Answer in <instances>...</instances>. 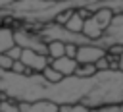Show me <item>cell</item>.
<instances>
[{"label": "cell", "mask_w": 123, "mask_h": 112, "mask_svg": "<svg viewBox=\"0 0 123 112\" xmlns=\"http://www.w3.org/2000/svg\"><path fill=\"white\" fill-rule=\"evenodd\" d=\"M12 64H13V60H10L6 54H0V70L2 71H10L12 70Z\"/></svg>", "instance_id": "ac0fdd59"}, {"label": "cell", "mask_w": 123, "mask_h": 112, "mask_svg": "<svg viewBox=\"0 0 123 112\" xmlns=\"http://www.w3.org/2000/svg\"><path fill=\"white\" fill-rule=\"evenodd\" d=\"M46 56L50 60H58V58H63L65 56V44L62 41H50L46 44Z\"/></svg>", "instance_id": "8fae6325"}, {"label": "cell", "mask_w": 123, "mask_h": 112, "mask_svg": "<svg viewBox=\"0 0 123 112\" xmlns=\"http://www.w3.org/2000/svg\"><path fill=\"white\" fill-rule=\"evenodd\" d=\"M96 71H111L110 70V62H108V56H104V58H100L96 64Z\"/></svg>", "instance_id": "e0dca14e"}, {"label": "cell", "mask_w": 123, "mask_h": 112, "mask_svg": "<svg viewBox=\"0 0 123 112\" xmlns=\"http://www.w3.org/2000/svg\"><path fill=\"white\" fill-rule=\"evenodd\" d=\"M58 112H90V110L81 104H63V106H58Z\"/></svg>", "instance_id": "9a60e30c"}, {"label": "cell", "mask_w": 123, "mask_h": 112, "mask_svg": "<svg viewBox=\"0 0 123 112\" xmlns=\"http://www.w3.org/2000/svg\"><path fill=\"white\" fill-rule=\"evenodd\" d=\"M19 62L33 73H42L50 66V58L46 54H38V52H31V50H23Z\"/></svg>", "instance_id": "277c9868"}, {"label": "cell", "mask_w": 123, "mask_h": 112, "mask_svg": "<svg viewBox=\"0 0 123 112\" xmlns=\"http://www.w3.org/2000/svg\"><path fill=\"white\" fill-rule=\"evenodd\" d=\"M77 44H65V56L67 58H71V60H75V56H77Z\"/></svg>", "instance_id": "d6986e66"}, {"label": "cell", "mask_w": 123, "mask_h": 112, "mask_svg": "<svg viewBox=\"0 0 123 112\" xmlns=\"http://www.w3.org/2000/svg\"><path fill=\"white\" fill-rule=\"evenodd\" d=\"M96 73H98V71H96V66H94V64H83V66H77L73 77H79V79H90V77H94Z\"/></svg>", "instance_id": "7c38bea8"}, {"label": "cell", "mask_w": 123, "mask_h": 112, "mask_svg": "<svg viewBox=\"0 0 123 112\" xmlns=\"http://www.w3.org/2000/svg\"><path fill=\"white\" fill-rule=\"evenodd\" d=\"M123 46V14H115L108 29L102 33V37L94 42V46H100L108 50L110 46Z\"/></svg>", "instance_id": "3957f363"}, {"label": "cell", "mask_w": 123, "mask_h": 112, "mask_svg": "<svg viewBox=\"0 0 123 112\" xmlns=\"http://www.w3.org/2000/svg\"><path fill=\"white\" fill-rule=\"evenodd\" d=\"M0 93L17 102L48 100L58 106L81 104L88 110H98L123 104V73L98 71L90 79L63 77L58 83H50L40 73L17 75L0 70Z\"/></svg>", "instance_id": "6da1fadb"}, {"label": "cell", "mask_w": 123, "mask_h": 112, "mask_svg": "<svg viewBox=\"0 0 123 112\" xmlns=\"http://www.w3.org/2000/svg\"><path fill=\"white\" fill-rule=\"evenodd\" d=\"M90 112H123V104H117V106H106V108H98V110H90Z\"/></svg>", "instance_id": "ffe728a7"}, {"label": "cell", "mask_w": 123, "mask_h": 112, "mask_svg": "<svg viewBox=\"0 0 123 112\" xmlns=\"http://www.w3.org/2000/svg\"><path fill=\"white\" fill-rule=\"evenodd\" d=\"M104 56H106V50H104V48L94 46V44H83V46L77 48L75 60H77L79 66H83V64H96V62H98L100 58H104Z\"/></svg>", "instance_id": "5b68a950"}, {"label": "cell", "mask_w": 123, "mask_h": 112, "mask_svg": "<svg viewBox=\"0 0 123 112\" xmlns=\"http://www.w3.org/2000/svg\"><path fill=\"white\" fill-rule=\"evenodd\" d=\"M77 60H71L67 56L63 58H58V60H50V68L56 70L62 77H73L75 75V70H77Z\"/></svg>", "instance_id": "8992f818"}, {"label": "cell", "mask_w": 123, "mask_h": 112, "mask_svg": "<svg viewBox=\"0 0 123 112\" xmlns=\"http://www.w3.org/2000/svg\"><path fill=\"white\" fill-rule=\"evenodd\" d=\"M83 25H85V17L81 15V12H79V10H75V12L71 14V17L67 19V23L63 25V29H67L69 33L81 35V31H83Z\"/></svg>", "instance_id": "9c48e42d"}, {"label": "cell", "mask_w": 123, "mask_h": 112, "mask_svg": "<svg viewBox=\"0 0 123 112\" xmlns=\"http://www.w3.org/2000/svg\"><path fill=\"white\" fill-rule=\"evenodd\" d=\"M21 52H23V50H21V48L15 44V46H12V48L6 52V56H8L10 60H13V62H15V60H19V58H21Z\"/></svg>", "instance_id": "2e32d148"}, {"label": "cell", "mask_w": 123, "mask_h": 112, "mask_svg": "<svg viewBox=\"0 0 123 112\" xmlns=\"http://www.w3.org/2000/svg\"><path fill=\"white\" fill-rule=\"evenodd\" d=\"M117 62H119V66H117V70H119V71L123 73V52H121V56L117 58Z\"/></svg>", "instance_id": "44dd1931"}, {"label": "cell", "mask_w": 123, "mask_h": 112, "mask_svg": "<svg viewBox=\"0 0 123 112\" xmlns=\"http://www.w3.org/2000/svg\"><path fill=\"white\" fill-rule=\"evenodd\" d=\"M13 39H15V44L21 48V50H31V52H38V54H46V41L37 35L35 31L23 27V25H15L13 29Z\"/></svg>", "instance_id": "7a4b0ae2"}, {"label": "cell", "mask_w": 123, "mask_h": 112, "mask_svg": "<svg viewBox=\"0 0 123 112\" xmlns=\"http://www.w3.org/2000/svg\"><path fill=\"white\" fill-rule=\"evenodd\" d=\"M0 98H2V93H0Z\"/></svg>", "instance_id": "7402d4cb"}, {"label": "cell", "mask_w": 123, "mask_h": 112, "mask_svg": "<svg viewBox=\"0 0 123 112\" xmlns=\"http://www.w3.org/2000/svg\"><path fill=\"white\" fill-rule=\"evenodd\" d=\"M12 46H15L13 27H10V25H0V54H6Z\"/></svg>", "instance_id": "ba28073f"}, {"label": "cell", "mask_w": 123, "mask_h": 112, "mask_svg": "<svg viewBox=\"0 0 123 112\" xmlns=\"http://www.w3.org/2000/svg\"><path fill=\"white\" fill-rule=\"evenodd\" d=\"M0 112H21L19 110V102L12 100V98H6L2 95V98H0Z\"/></svg>", "instance_id": "4fadbf2b"}, {"label": "cell", "mask_w": 123, "mask_h": 112, "mask_svg": "<svg viewBox=\"0 0 123 112\" xmlns=\"http://www.w3.org/2000/svg\"><path fill=\"white\" fill-rule=\"evenodd\" d=\"M21 112H58V104L48 100H37V102H19Z\"/></svg>", "instance_id": "52a82bcc"}, {"label": "cell", "mask_w": 123, "mask_h": 112, "mask_svg": "<svg viewBox=\"0 0 123 112\" xmlns=\"http://www.w3.org/2000/svg\"><path fill=\"white\" fill-rule=\"evenodd\" d=\"M90 15H92V17L96 19V23L106 31V29H108V25L111 23V19H113V15H115V14H113L111 10H108V8H98V10H94Z\"/></svg>", "instance_id": "30bf717a"}, {"label": "cell", "mask_w": 123, "mask_h": 112, "mask_svg": "<svg viewBox=\"0 0 123 112\" xmlns=\"http://www.w3.org/2000/svg\"><path fill=\"white\" fill-rule=\"evenodd\" d=\"M40 75H42L46 81H50V83H58V81H62V79H63V77H62V75H60L56 70H52L50 66H48V68H46V70H44Z\"/></svg>", "instance_id": "5bb4252c"}]
</instances>
